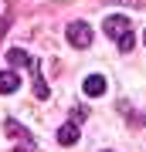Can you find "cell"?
<instances>
[{
    "label": "cell",
    "mask_w": 146,
    "mask_h": 152,
    "mask_svg": "<svg viewBox=\"0 0 146 152\" xmlns=\"http://www.w3.org/2000/svg\"><path fill=\"white\" fill-rule=\"evenodd\" d=\"M68 44H71V48H88V44H92V27H88L85 20L71 24V27H68Z\"/></svg>",
    "instance_id": "1"
},
{
    "label": "cell",
    "mask_w": 146,
    "mask_h": 152,
    "mask_svg": "<svg viewBox=\"0 0 146 152\" xmlns=\"http://www.w3.org/2000/svg\"><path fill=\"white\" fill-rule=\"evenodd\" d=\"M102 31L109 34V37H116V41H119L122 34L129 31V20H126L122 14H112V17H105V20H102Z\"/></svg>",
    "instance_id": "2"
},
{
    "label": "cell",
    "mask_w": 146,
    "mask_h": 152,
    "mask_svg": "<svg viewBox=\"0 0 146 152\" xmlns=\"http://www.w3.org/2000/svg\"><path fill=\"white\" fill-rule=\"evenodd\" d=\"M7 61H10V68H31V71H38V61L27 54V51H21V48L7 51Z\"/></svg>",
    "instance_id": "3"
},
{
    "label": "cell",
    "mask_w": 146,
    "mask_h": 152,
    "mask_svg": "<svg viewBox=\"0 0 146 152\" xmlns=\"http://www.w3.org/2000/svg\"><path fill=\"white\" fill-rule=\"evenodd\" d=\"M82 88H85V95H88V98H99V95H105L109 81H105L102 75H88V78H85V85H82Z\"/></svg>",
    "instance_id": "4"
},
{
    "label": "cell",
    "mask_w": 146,
    "mask_h": 152,
    "mask_svg": "<svg viewBox=\"0 0 146 152\" xmlns=\"http://www.w3.org/2000/svg\"><path fill=\"white\" fill-rule=\"evenodd\" d=\"M78 139H82V132H78L75 122H68V125H61V129H58V142H61V145H75Z\"/></svg>",
    "instance_id": "5"
},
{
    "label": "cell",
    "mask_w": 146,
    "mask_h": 152,
    "mask_svg": "<svg viewBox=\"0 0 146 152\" xmlns=\"http://www.w3.org/2000/svg\"><path fill=\"white\" fill-rule=\"evenodd\" d=\"M17 85H21V78H17L14 71H0V95H10V91H17Z\"/></svg>",
    "instance_id": "6"
},
{
    "label": "cell",
    "mask_w": 146,
    "mask_h": 152,
    "mask_svg": "<svg viewBox=\"0 0 146 152\" xmlns=\"http://www.w3.org/2000/svg\"><path fill=\"white\" fill-rule=\"evenodd\" d=\"M7 135H10V139H21V142H27V139H31V132H27L24 125H17V122L10 118V122H7Z\"/></svg>",
    "instance_id": "7"
},
{
    "label": "cell",
    "mask_w": 146,
    "mask_h": 152,
    "mask_svg": "<svg viewBox=\"0 0 146 152\" xmlns=\"http://www.w3.org/2000/svg\"><path fill=\"white\" fill-rule=\"evenodd\" d=\"M133 48H136V41H133V34H129V31H126V34H122V37H119V51H122V54H129V51H133Z\"/></svg>",
    "instance_id": "8"
},
{
    "label": "cell",
    "mask_w": 146,
    "mask_h": 152,
    "mask_svg": "<svg viewBox=\"0 0 146 152\" xmlns=\"http://www.w3.org/2000/svg\"><path fill=\"white\" fill-rule=\"evenodd\" d=\"M82 118H88V108L85 105H75V108H71V122H82Z\"/></svg>",
    "instance_id": "9"
},
{
    "label": "cell",
    "mask_w": 146,
    "mask_h": 152,
    "mask_svg": "<svg viewBox=\"0 0 146 152\" xmlns=\"http://www.w3.org/2000/svg\"><path fill=\"white\" fill-rule=\"evenodd\" d=\"M14 152H34V145H31V139H27V142H21V145H17Z\"/></svg>",
    "instance_id": "10"
},
{
    "label": "cell",
    "mask_w": 146,
    "mask_h": 152,
    "mask_svg": "<svg viewBox=\"0 0 146 152\" xmlns=\"http://www.w3.org/2000/svg\"><path fill=\"white\" fill-rule=\"evenodd\" d=\"M143 44H146V31H143Z\"/></svg>",
    "instance_id": "11"
}]
</instances>
